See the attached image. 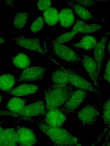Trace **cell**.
Instances as JSON below:
<instances>
[{
    "label": "cell",
    "mask_w": 110,
    "mask_h": 146,
    "mask_svg": "<svg viewBox=\"0 0 110 146\" xmlns=\"http://www.w3.org/2000/svg\"><path fill=\"white\" fill-rule=\"evenodd\" d=\"M35 122L40 130L49 139L50 145L64 146H82L80 139L72 135L67 129L50 126L40 120Z\"/></svg>",
    "instance_id": "6da1fadb"
},
{
    "label": "cell",
    "mask_w": 110,
    "mask_h": 146,
    "mask_svg": "<svg viewBox=\"0 0 110 146\" xmlns=\"http://www.w3.org/2000/svg\"><path fill=\"white\" fill-rule=\"evenodd\" d=\"M76 88L70 84L66 85L52 84L48 87L44 91L47 111L59 108Z\"/></svg>",
    "instance_id": "7a4b0ae2"
},
{
    "label": "cell",
    "mask_w": 110,
    "mask_h": 146,
    "mask_svg": "<svg viewBox=\"0 0 110 146\" xmlns=\"http://www.w3.org/2000/svg\"><path fill=\"white\" fill-rule=\"evenodd\" d=\"M47 111L46 101L44 98L25 106L17 112H13L8 110L1 111L0 115L25 120L33 117L41 115L44 116Z\"/></svg>",
    "instance_id": "3957f363"
},
{
    "label": "cell",
    "mask_w": 110,
    "mask_h": 146,
    "mask_svg": "<svg viewBox=\"0 0 110 146\" xmlns=\"http://www.w3.org/2000/svg\"><path fill=\"white\" fill-rule=\"evenodd\" d=\"M66 70L68 74L69 84L77 88L87 90L97 94L99 101V105L101 106L102 104L100 90L95 87L92 82L85 79L79 72L70 68H66Z\"/></svg>",
    "instance_id": "277c9868"
},
{
    "label": "cell",
    "mask_w": 110,
    "mask_h": 146,
    "mask_svg": "<svg viewBox=\"0 0 110 146\" xmlns=\"http://www.w3.org/2000/svg\"><path fill=\"white\" fill-rule=\"evenodd\" d=\"M89 91L77 88L72 94L65 103L59 108L65 115H71L82 104Z\"/></svg>",
    "instance_id": "5b68a950"
},
{
    "label": "cell",
    "mask_w": 110,
    "mask_h": 146,
    "mask_svg": "<svg viewBox=\"0 0 110 146\" xmlns=\"http://www.w3.org/2000/svg\"><path fill=\"white\" fill-rule=\"evenodd\" d=\"M99 115L97 107L91 104L86 105L77 111L76 117L82 126L93 128L96 124Z\"/></svg>",
    "instance_id": "8992f818"
},
{
    "label": "cell",
    "mask_w": 110,
    "mask_h": 146,
    "mask_svg": "<svg viewBox=\"0 0 110 146\" xmlns=\"http://www.w3.org/2000/svg\"><path fill=\"white\" fill-rule=\"evenodd\" d=\"M53 48L52 54L73 65L78 64L81 58L77 52L63 44H50Z\"/></svg>",
    "instance_id": "52a82bcc"
},
{
    "label": "cell",
    "mask_w": 110,
    "mask_h": 146,
    "mask_svg": "<svg viewBox=\"0 0 110 146\" xmlns=\"http://www.w3.org/2000/svg\"><path fill=\"white\" fill-rule=\"evenodd\" d=\"M15 128L17 142L19 146H35L40 143L34 130L16 123Z\"/></svg>",
    "instance_id": "ba28073f"
},
{
    "label": "cell",
    "mask_w": 110,
    "mask_h": 146,
    "mask_svg": "<svg viewBox=\"0 0 110 146\" xmlns=\"http://www.w3.org/2000/svg\"><path fill=\"white\" fill-rule=\"evenodd\" d=\"M47 67L34 66L29 67L23 70L17 79V83L39 81L43 80Z\"/></svg>",
    "instance_id": "9c48e42d"
},
{
    "label": "cell",
    "mask_w": 110,
    "mask_h": 146,
    "mask_svg": "<svg viewBox=\"0 0 110 146\" xmlns=\"http://www.w3.org/2000/svg\"><path fill=\"white\" fill-rule=\"evenodd\" d=\"M79 52L82 58L80 61L82 66L92 80L93 84L100 90V86L98 82L97 65L96 61L91 56L86 55L81 52Z\"/></svg>",
    "instance_id": "30bf717a"
},
{
    "label": "cell",
    "mask_w": 110,
    "mask_h": 146,
    "mask_svg": "<svg viewBox=\"0 0 110 146\" xmlns=\"http://www.w3.org/2000/svg\"><path fill=\"white\" fill-rule=\"evenodd\" d=\"M109 32H106L104 34L101 39L99 40L93 52L94 59L96 61L97 67L98 78L101 79L100 72L103 66L105 56L107 55L106 52V44Z\"/></svg>",
    "instance_id": "8fae6325"
},
{
    "label": "cell",
    "mask_w": 110,
    "mask_h": 146,
    "mask_svg": "<svg viewBox=\"0 0 110 146\" xmlns=\"http://www.w3.org/2000/svg\"><path fill=\"white\" fill-rule=\"evenodd\" d=\"M68 119L66 115L59 108H56L48 111L44 119L40 120L50 126L62 127Z\"/></svg>",
    "instance_id": "7c38bea8"
},
{
    "label": "cell",
    "mask_w": 110,
    "mask_h": 146,
    "mask_svg": "<svg viewBox=\"0 0 110 146\" xmlns=\"http://www.w3.org/2000/svg\"><path fill=\"white\" fill-rule=\"evenodd\" d=\"M12 38L17 44L21 47L38 53L45 54L44 50L40 45V40L38 38L21 36Z\"/></svg>",
    "instance_id": "4fadbf2b"
},
{
    "label": "cell",
    "mask_w": 110,
    "mask_h": 146,
    "mask_svg": "<svg viewBox=\"0 0 110 146\" xmlns=\"http://www.w3.org/2000/svg\"><path fill=\"white\" fill-rule=\"evenodd\" d=\"M40 86L35 84L25 83L20 84L13 88L11 90L5 92V96L16 97L26 96L36 93Z\"/></svg>",
    "instance_id": "5bb4252c"
},
{
    "label": "cell",
    "mask_w": 110,
    "mask_h": 146,
    "mask_svg": "<svg viewBox=\"0 0 110 146\" xmlns=\"http://www.w3.org/2000/svg\"><path fill=\"white\" fill-rule=\"evenodd\" d=\"M0 146H19L17 142L15 127H3L1 125Z\"/></svg>",
    "instance_id": "9a60e30c"
},
{
    "label": "cell",
    "mask_w": 110,
    "mask_h": 146,
    "mask_svg": "<svg viewBox=\"0 0 110 146\" xmlns=\"http://www.w3.org/2000/svg\"><path fill=\"white\" fill-rule=\"evenodd\" d=\"M59 68L54 70L50 76V80L52 84L66 85L69 84L68 74L66 68L62 67L56 62Z\"/></svg>",
    "instance_id": "2e32d148"
},
{
    "label": "cell",
    "mask_w": 110,
    "mask_h": 146,
    "mask_svg": "<svg viewBox=\"0 0 110 146\" xmlns=\"http://www.w3.org/2000/svg\"><path fill=\"white\" fill-rule=\"evenodd\" d=\"M102 27L97 24H89L78 19H76L72 30L77 34H91L101 30Z\"/></svg>",
    "instance_id": "e0dca14e"
},
{
    "label": "cell",
    "mask_w": 110,
    "mask_h": 146,
    "mask_svg": "<svg viewBox=\"0 0 110 146\" xmlns=\"http://www.w3.org/2000/svg\"><path fill=\"white\" fill-rule=\"evenodd\" d=\"M99 40L95 36L90 34H85L82 36L80 40L77 43L69 44L78 50L80 49L86 50L94 49Z\"/></svg>",
    "instance_id": "ac0fdd59"
},
{
    "label": "cell",
    "mask_w": 110,
    "mask_h": 146,
    "mask_svg": "<svg viewBox=\"0 0 110 146\" xmlns=\"http://www.w3.org/2000/svg\"><path fill=\"white\" fill-rule=\"evenodd\" d=\"M75 20L74 14L71 8H65L60 11L59 21L60 24L62 27L68 28L72 27L74 25Z\"/></svg>",
    "instance_id": "d6986e66"
},
{
    "label": "cell",
    "mask_w": 110,
    "mask_h": 146,
    "mask_svg": "<svg viewBox=\"0 0 110 146\" xmlns=\"http://www.w3.org/2000/svg\"><path fill=\"white\" fill-rule=\"evenodd\" d=\"M70 8L81 19L84 21H93L95 17L87 9L72 1H67Z\"/></svg>",
    "instance_id": "ffe728a7"
},
{
    "label": "cell",
    "mask_w": 110,
    "mask_h": 146,
    "mask_svg": "<svg viewBox=\"0 0 110 146\" xmlns=\"http://www.w3.org/2000/svg\"><path fill=\"white\" fill-rule=\"evenodd\" d=\"M59 14L56 8L50 7L43 13V17L45 23L49 26H54L59 21Z\"/></svg>",
    "instance_id": "44dd1931"
},
{
    "label": "cell",
    "mask_w": 110,
    "mask_h": 146,
    "mask_svg": "<svg viewBox=\"0 0 110 146\" xmlns=\"http://www.w3.org/2000/svg\"><path fill=\"white\" fill-rule=\"evenodd\" d=\"M15 77L11 74L6 73L0 76L1 90L5 92L11 90L16 82Z\"/></svg>",
    "instance_id": "7402d4cb"
},
{
    "label": "cell",
    "mask_w": 110,
    "mask_h": 146,
    "mask_svg": "<svg viewBox=\"0 0 110 146\" xmlns=\"http://www.w3.org/2000/svg\"><path fill=\"white\" fill-rule=\"evenodd\" d=\"M11 58L13 65L20 69H25L29 67L31 64L30 58L22 52H19L16 55L12 56Z\"/></svg>",
    "instance_id": "603a6c76"
},
{
    "label": "cell",
    "mask_w": 110,
    "mask_h": 146,
    "mask_svg": "<svg viewBox=\"0 0 110 146\" xmlns=\"http://www.w3.org/2000/svg\"><path fill=\"white\" fill-rule=\"evenodd\" d=\"M26 99L13 97L9 100L6 106L8 110L13 112H17L21 110L25 106V103L28 101Z\"/></svg>",
    "instance_id": "cb8c5ba5"
},
{
    "label": "cell",
    "mask_w": 110,
    "mask_h": 146,
    "mask_svg": "<svg viewBox=\"0 0 110 146\" xmlns=\"http://www.w3.org/2000/svg\"><path fill=\"white\" fill-rule=\"evenodd\" d=\"M102 107V116L105 127L104 129L108 131L110 129V97L101 106Z\"/></svg>",
    "instance_id": "d4e9b609"
},
{
    "label": "cell",
    "mask_w": 110,
    "mask_h": 146,
    "mask_svg": "<svg viewBox=\"0 0 110 146\" xmlns=\"http://www.w3.org/2000/svg\"><path fill=\"white\" fill-rule=\"evenodd\" d=\"M29 18L27 12H19L14 15L13 25L14 28L20 29L23 27Z\"/></svg>",
    "instance_id": "484cf974"
},
{
    "label": "cell",
    "mask_w": 110,
    "mask_h": 146,
    "mask_svg": "<svg viewBox=\"0 0 110 146\" xmlns=\"http://www.w3.org/2000/svg\"><path fill=\"white\" fill-rule=\"evenodd\" d=\"M77 34L72 30L69 32L62 34L57 36L54 39L51 40L50 44L58 43L63 44L70 41Z\"/></svg>",
    "instance_id": "4316f807"
},
{
    "label": "cell",
    "mask_w": 110,
    "mask_h": 146,
    "mask_svg": "<svg viewBox=\"0 0 110 146\" xmlns=\"http://www.w3.org/2000/svg\"><path fill=\"white\" fill-rule=\"evenodd\" d=\"M44 23L43 17L40 16L33 22L31 26V30L34 33H36L40 31L43 28Z\"/></svg>",
    "instance_id": "83f0119b"
},
{
    "label": "cell",
    "mask_w": 110,
    "mask_h": 146,
    "mask_svg": "<svg viewBox=\"0 0 110 146\" xmlns=\"http://www.w3.org/2000/svg\"><path fill=\"white\" fill-rule=\"evenodd\" d=\"M51 4V0H40L38 1L37 5L39 9L41 11H45L50 7Z\"/></svg>",
    "instance_id": "f1b7e54d"
},
{
    "label": "cell",
    "mask_w": 110,
    "mask_h": 146,
    "mask_svg": "<svg viewBox=\"0 0 110 146\" xmlns=\"http://www.w3.org/2000/svg\"><path fill=\"white\" fill-rule=\"evenodd\" d=\"M104 79L110 86V57L107 59V63L104 71Z\"/></svg>",
    "instance_id": "f546056e"
},
{
    "label": "cell",
    "mask_w": 110,
    "mask_h": 146,
    "mask_svg": "<svg viewBox=\"0 0 110 146\" xmlns=\"http://www.w3.org/2000/svg\"><path fill=\"white\" fill-rule=\"evenodd\" d=\"M74 2L82 6L90 7L92 6H96L98 4L93 0H73Z\"/></svg>",
    "instance_id": "4dcf8cb0"
},
{
    "label": "cell",
    "mask_w": 110,
    "mask_h": 146,
    "mask_svg": "<svg viewBox=\"0 0 110 146\" xmlns=\"http://www.w3.org/2000/svg\"><path fill=\"white\" fill-rule=\"evenodd\" d=\"M106 132L107 131L104 130V131L99 135L96 141L89 146H95L96 144L101 140L104 135Z\"/></svg>",
    "instance_id": "1f68e13d"
},
{
    "label": "cell",
    "mask_w": 110,
    "mask_h": 146,
    "mask_svg": "<svg viewBox=\"0 0 110 146\" xmlns=\"http://www.w3.org/2000/svg\"><path fill=\"white\" fill-rule=\"evenodd\" d=\"M107 49L108 52L109 54V57H110V39L108 42L107 44Z\"/></svg>",
    "instance_id": "d6a6232c"
},
{
    "label": "cell",
    "mask_w": 110,
    "mask_h": 146,
    "mask_svg": "<svg viewBox=\"0 0 110 146\" xmlns=\"http://www.w3.org/2000/svg\"><path fill=\"white\" fill-rule=\"evenodd\" d=\"M106 146H110V141L109 140L107 142Z\"/></svg>",
    "instance_id": "836d02e7"
},
{
    "label": "cell",
    "mask_w": 110,
    "mask_h": 146,
    "mask_svg": "<svg viewBox=\"0 0 110 146\" xmlns=\"http://www.w3.org/2000/svg\"><path fill=\"white\" fill-rule=\"evenodd\" d=\"M1 43H3L4 42V39L1 37H0Z\"/></svg>",
    "instance_id": "e575fe53"
},
{
    "label": "cell",
    "mask_w": 110,
    "mask_h": 146,
    "mask_svg": "<svg viewBox=\"0 0 110 146\" xmlns=\"http://www.w3.org/2000/svg\"><path fill=\"white\" fill-rule=\"evenodd\" d=\"M50 146H64L59 145H50Z\"/></svg>",
    "instance_id": "d590c367"
},
{
    "label": "cell",
    "mask_w": 110,
    "mask_h": 146,
    "mask_svg": "<svg viewBox=\"0 0 110 146\" xmlns=\"http://www.w3.org/2000/svg\"></svg>",
    "instance_id": "8d00e7d4"
}]
</instances>
